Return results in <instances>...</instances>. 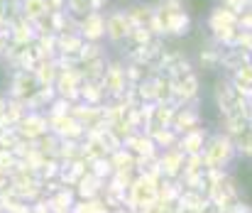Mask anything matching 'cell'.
I'll return each mask as SVG.
<instances>
[{"label": "cell", "mask_w": 252, "mask_h": 213, "mask_svg": "<svg viewBox=\"0 0 252 213\" xmlns=\"http://www.w3.org/2000/svg\"><path fill=\"white\" fill-rule=\"evenodd\" d=\"M118 2H125V5H130V2H132V0H118Z\"/></svg>", "instance_id": "obj_15"}, {"label": "cell", "mask_w": 252, "mask_h": 213, "mask_svg": "<svg viewBox=\"0 0 252 213\" xmlns=\"http://www.w3.org/2000/svg\"><path fill=\"white\" fill-rule=\"evenodd\" d=\"M238 27L250 30V32H252V5L248 7V10H243V12L238 15Z\"/></svg>", "instance_id": "obj_13"}, {"label": "cell", "mask_w": 252, "mask_h": 213, "mask_svg": "<svg viewBox=\"0 0 252 213\" xmlns=\"http://www.w3.org/2000/svg\"><path fill=\"white\" fill-rule=\"evenodd\" d=\"M203 164L206 169H228L235 159H238V149H235V140L225 133H211L206 147H203Z\"/></svg>", "instance_id": "obj_1"}, {"label": "cell", "mask_w": 252, "mask_h": 213, "mask_svg": "<svg viewBox=\"0 0 252 213\" xmlns=\"http://www.w3.org/2000/svg\"><path fill=\"white\" fill-rule=\"evenodd\" d=\"M125 10H127L132 30L135 27H150L152 20H155V2H130V5H125Z\"/></svg>", "instance_id": "obj_8"}, {"label": "cell", "mask_w": 252, "mask_h": 213, "mask_svg": "<svg viewBox=\"0 0 252 213\" xmlns=\"http://www.w3.org/2000/svg\"><path fill=\"white\" fill-rule=\"evenodd\" d=\"M198 59V67L206 71H213V69H220V59H223V47H218L213 39L208 44H203L196 54Z\"/></svg>", "instance_id": "obj_10"}, {"label": "cell", "mask_w": 252, "mask_h": 213, "mask_svg": "<svg viewBox=\"0 0 252 213\" xmlns=\"http://www.w3.org/2000/svg\"><path fill=\"white\" fill-rule=\"evenodd\" d=\"M208 32H218V30H228V27H238V15L223 5H216L211 12H208Z\"/></svg>", "instance_id": "obj_9"}, {"label": "cell", "mask_w": 252, "mask_h": 213, "mask_svg": "<svg viewBox=\"0 0 252 213\" xmlns=\"http://www.w3.org/2000/svg\"><path fill=\"white\" fill-rule=\"evenodd\" d=\"M235 140V149H238V157L243 159H252V125H248L240 135L233 138Z\"/></svg>", "instance_id": "obj_11"}, {"label": "cell", "mask_w": 252, "mask_h": 213, "mask_svg": "<svg viewBox=\"0 0 252 213\" xmlns=\"http://www.w3.org/2000/svg\"><path fill=\"white\" fill-rule=\"evenodd\" d=\"M225 213H252V206H248L245 201H238L233 209H228Z\"/></svg>", "instance_id": "obj_14"}, {"label": "cell", "mask_w": 252, "mask_h": 213, "mask_svg": "<svg viewBox=\"0 0 252 213\" xmlns=\"http://www.w3.org/2000/svg\"><path fill=\"white\" fill-rule=\"evenodd\" d=\"M184 152L179 147H169V149H159L157 154V164L162 169V174L169 179H179L181 172H184Z\"/></svg>", "instance_id": "obj_5"}, {"label": "cell", "mask_w": 252, "mask_h": 213, "mask_svg": "<svg viewBox=\"0 0 252 213\" xmlns=\"http://www.w3.org/2000/svg\"><path fill=\"white\" fill-rule=\"evenodd\" d=\"M250 108H252V96H250Z\"/></svg>", "instance_id": "obj_16"}, {"label": "cell", "mask_w": 252, "mask_h": 213, "mask_svg": "<svg viewBox=\"0 0 252 213\" xmlns=\"http://www.w3.org/2000/svg\"><path fill=\"white\" fill-rule=\"evenodd\" d=\"M213 103L218 108V115H225V113H233L238 106L243 103H250V101H240L230 78H218L216 86H213Z\"/></svg>", "instance_id": "obj_3"}, {"label": "cell", "mask_w": 252, "mask_h": 213, "mask_svg": "<svg viewBox=\"0 0 252 213\" xmlns=\"http://www.w3.org/2000/svg\"><path fill=\"white\" fill-rule=\"evenodd\" d=\"M208 128L206 125H201V128H196V130H189V133H184L181 138H179V149L184 152V154H193V152H203V147H206V140H208Z\"/></svg>", "instance_id": "obj_7"}, {"label": "cell", "mask_w": 252, "mask_h": 213, "mask_svg": "<svg viewBox=\"0 0 252 213\" xmlns=\"http://www.w3.org/2000/svg\"><path fill=\"white\" fill-rule=\"evenodd\" d=\"M132 32V25H130V17H127V10L125 7H110L105 10V42L110 47H123L127 42Z\"/></svg>", "instance_id": "obj_2"}, {"label": "cell", "mask_w": 252, "mask_h": 213, "mask_svg": "<svg viewBox=\"0 0 252 213\" xmlns=\"http://www.w3.org/2000/svg\"><path fill=\"white\" fill-rule=\"evenodd\" d=\"M218 5H223V7L233 10L235 15H240L243 10H248V7H250L252 0H218Z\"/></svg>", "instance_id": "obj_12"}, {"label": "cell", "mask_w": 252, "mask_h": 213, "mask_svg": "<svg viewBox=\"0 0 252 213\" xmlns=\"http://www.w3.org/2000/svg\"><path fill=\"white\" fill-rule=\"evenodd\" d=\"M201 125H203V120H201L198 106H179V108H176L171 128H174L179 135H184V133H189V130H196V128H201Z\"/></svg>", "instance_id": "obj_6"}, {"label": "cell", "mask_w": 252, "mask_h": 213, "mask_svg": "<svg viewBox=\"0 0 252 213\" xmlns=\"http://www.w3.org/2000/svg\"><path fill=\"white\" fill-rule=\"evenodd\" d=\"M79 32L86 42H105V12L91 10L79 20Z\"/></svg>", "instance_id": "obj_4"}]
</instances>
